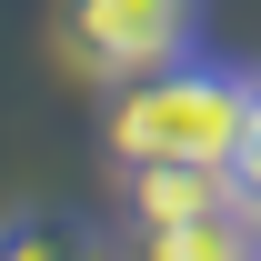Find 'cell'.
<instances>
[{"label":"cell","instance_id":"cell-3","mask_svg":"<svg viewBox=\"0 0 261 261\" xmlns=\"http://www.w3.org/2000/svg\"><path fill=\"white\" fill-rule=\"evenodd\" d=\"M130 261H261V221L231 201V211H191V221H130L121 231Z\"/></svg>","mask_w":261,"mask_h":261},{"label":"cell","instance_id":"cell-5","mask_svg":"<svg viewBox=\"0 0 261 261\" xmlns=\"http://www.w3.org/2000/svg\"><path fill=\"white\" fill-rule=\"evenodd\" d=\"M0 261H130V251H121V231L91 221V211L31 201V211H0Z\"/></svg>","mask_w":261,"mask_h":261},{"label":"cell","instance_id":"cell-6","mask_svg":"<svg viewBox=\"0 0 261 261\" xmlns=\"http://www.w3.org/2000/svg\"><path fill=\"white\" fill-rule=\"evenodd\" d=\"M231 191L261 221V81H251V111H241V141H231Z\"/></svg>","mask_w":261,"mask_h":261},{"label":"cell","instance_id":"cell-1","mask_svg":"<svg viewBox=\"0 0 261 261\" xmlns=\"http://www.w3.org/2000/svg\"><path fill=\"white\" fill-rule=\"evenodd\" d=\"M251 81L261 70L211 61V50H191V61H171V70H141V81H121V91L100 100V141H111L121 171H151V161H221L231 171Z\"/></svg>","mask_w":261,"mask_h":261},{"label":"cell","instance_id":"cell-4","mask_svg":"<svg viewBox=\"0 0 261 261\" xmlns=\"http://www.w3.org/2000/svg\"><path fill=\"white\" fill-rule=\"evenodd\" d=\"M231 171L221 161H151L121 171V221H191V211H231Z\"/></svg>","mask_w":261,"mask_h":261},{"label":"cell","instance_id":"cell-2","mask_svg":"<svg viewBox=\"0 0 261 261\" xmlns=\"http://www.w3.org/2000/svg\"><path fill=\"white\" fill-rule=\"evenodd\" d=\"M191 50H201V0H61V61L91 91H121Z\"/></svg>","mask_w":261,"mask_h":261}]
</instances>
